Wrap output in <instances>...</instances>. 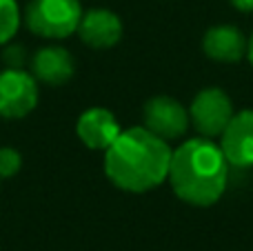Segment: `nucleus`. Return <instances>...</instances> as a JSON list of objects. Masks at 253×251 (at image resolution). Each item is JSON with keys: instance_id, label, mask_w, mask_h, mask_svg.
Listing matches in <instances>:
<instances>
[{"instance_id": "obj_1", "label": "nucleus", "mask_w": 253, "mask_h": 251, "mask_svg": "<svg viewBox=\"0 0 253 251\" xmlns=\"http://www.w3.org/2000/svg\"><path fill=\"white\" fill-rule=\"evenodd\" d=\"M171 147L147 127L123 131L105 151V173L118 189L144 194L167 180Z\"/></svg>"}, {"instance_id": "obj_2", "label": "nucleus", "mask_w": 253, "mask_h": 251, "mask_svg": "<svg viewBox=\"0 0 253 251\" xmlns=\"http://www.w3.org/2000/svg\"><path fill=\"white\" fill-rule=\"evenodd\" d=\"M167 180L182 203L211 207L227 189L229 163L211 138H191L171 151Z\"/></svg>"}, {"instance_id": "obj_3", "label": "nucleus", "mask_w": 253, "mask_h": 251, "mask_svg": "<svg viewBox=\"0 0 253 251\" xmlns=\"http://www.w3.org/2000/svg\"><path fill=\"white\" fill-rule=\"evenodd\" d=\"M80 18V0H29L25 9L27 27L49 40H62L78 31Z\"/></svg>"}, {"instance_id": "obj_4", "label": "nucleus", "mask_w": 253, "mask_h": 251, "mask_svg": "<svg viewBox=\"0 0 253 251\" xmlns=\"http://www.w3.org/2000/svg\"><path fill=\"white\" fill-rule=\"evenodd\" d=\"M233 102L220 87H207L191 100L189 118L202 138H220L233 118Z\"/></svg>"}, {"instance_id": "obj_5", "label": "nucleus", "mask_w": 253, "mask_h": 251, "mask_svg": "<svg viewBox=\"0 0 253 251\" xmlns=\"http://www.w3.org/2000/svg\"><path fill=\"white\" fill-rule=\"evenodd\" d=\"M38 105V83L22 69L0 71V118H25Z\"/></svg>"}, {"instance_id": "obj_6", "label": "nucleus", "mask_w": 253, "mask_h": 251, "mask_svg": "<svg viewBox=\"0 0 253 251\" xmlns=\"http://www.w3.org/2000/svg\"><path fill=\"white\" fill-rule=\"evenodd\" d=\"M144 127L162 140H178L191 125L189 109L171 96H153L142 107Z\"/></svg>"}, {"instance_id": "obj_7", "label": "nucleus", "mask_w": 253, "mask_h": 251, "mask_svg": "<svg viewBox=\"0 0 253 251\" xmlns=\"http://www.w3.org/2000/svg\"><path fill=\"white\" fill-rule=\"evenodd\" d=\"M220 149L229 167H253V109L233 114L220 136Z\"/></svg>"}, {"instance_id": "obj_8", "label": "nucleus", "mask_w": 253, "mask_h": 251, "mask_svg": "<svg viewBox=\"0 0 253 251\" xmlns=\"http://www.w3.org/2000/svg\"><path fill=\"white\" fill-rule=\"evenodd\" d=\"M78 138L84 147L93 151H107L116 142V138L123 133L116 116L105 107H91L84 114H80L76 125Z\"/></svg>"}, {"instance_id": "obj_9", "label": "nucleus", "mask_w": 253, "mask_h": 251, "mask_svg": "<svg viewBox=\"0 0 253 251\" xmlns=\"http://www.w3.org/2000/svg\"><path fill=\"white\" fill-rule=\"evenodd\" d=\"M78 34L87 47L109 49L123 38V20L109 9H91L80 18Z\"/></svg>"}, {"instance_id": "obj_10", "label": "nucleus", "mask_w": 253, "mask_h": 251, "mask_svg": "<svg viewBox=\"0 0 253 251\" xmlns=\"http://www.w3.org/2000/svg\"><path fill=\"white\" fill-rule=\"evenodd\" d=\"M76 71L74 56L60 44L42 47L31 56V74L36 80L47 84H65Z\"/></svg>"}, {"instance_id": "obj_11", "label": "nucleus", "mask_w": 253, "mask_h": 251, "mask_svg": "<svg viewBox=\"0 0 253 251\" xmlns=\"http://www.w3.org/2000/svg\"><path fill=\"white\" fill-rule=\"evenodd\" d=\"M207 58L215 62H238L247 56V36L233 25H215L202 38Z\"/></svg>"}, {"instance_id": "obj_12", "label": "nucleus", "mask_w": 253, "mask_h": 251, "mask_svg": "<svg viewBox=\"0 0 253 251\" xmlns=\"http://www.w3.org/2000/svg\"><path fill=\"white\" fill-rule=\"evenodd\" d=\"M20 29V9L16 0H0V47L7 44Z\"/></svg>"}, {"instance_id": "obj_13", "label": "nucleus", "mask_w": 253, "mask_h": 251, "mask_svg": "<svg viewBox=\"0 0 253 251\" xmlns=\"http://www.w3.org/2000/svg\"><path fill=\"white\" fill-rule=\"evenodd\" d=\"M22 167V156L13 147H0V180L13 178Z\"/></svg>"}, {"instance_id": "obj_14", "label": "nucleus", "mask_w": 253, "mask_h": 251, "mask_svg": "<svg viewBox=\"0 0 253 251\" xmlns=\"http://www.w3.org/2000/svg\"><path fill=\"white\" fill-rule=\"evenodd\" d=\"M2 60L4 65H7V69H22V65H25V47H20V44H7L2 51Z\"/></svg>"}, {"instance_id": "obj_15", "label": "nucleus", "mask_w": 253, "mask_h": 251, "mask_svg": "<svg viewBox=\"0 0 253 251\" xmlns=\"http://www.w3.org/2000/svg\"><path fill=\"white\" fill-rule=\"evenodd\" d=\"M238 11H245V13H251L253 11V0H229Z\"/></svg>"}, {"instance_id": "obj_16", "label": "nucleus", "mask_w": 253, "mask_h": 251, "mask_svg": "<svg viewBox=\"0 0 253 251\" xmlns=\"http://www.w3.org/2000/svg\"><path fill=\"white\" fill-rule=\"evenodd\" d=\"M247 58H249L251 65H253V34H251V38L247 40Z\"/></svg>"}]
</instances>
